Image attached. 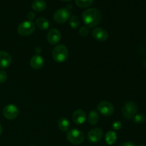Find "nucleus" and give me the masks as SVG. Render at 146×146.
Listing matches in <instances>:
<instances>
[{
    "label": "nucleus",
    "instance_id": "nucleus-1",
    "mask_svg": "<svg viewBox=\"0 0 146 146\" xmlns=\"http://www.w3.org/2000/svg\"><path fill=\"white\" fill-rule=\"evenodd\" d=\"M82 19L86 27L88 28H93L98 25L101 21V13L98 9H88L83 13Z\"/></svg>",
    "mask_w": 146,
    "mask_h": 146
},
{
    "label": "nucleus",
    "instance_id": "nucleus-2",
    "mask_svg": "<svg viewBox=\"0 0 146 146\" xmlns=\"http://www.w3.org/2000/svg\"><path fill=\"white\" fill-rule=\"evenodd\" d=\"M68 51L64 44L56 46L52 51V57L56 62L63 63L68 58Z\"/></svg>",
    "mask_w": 146,
    "mask_h": 146
},
{
    "label": "nucleus",
    "instance_id": "nucleus-3",
    "mask_svg": "<svg viewBox=\"0 0 146 146\" xmlns=\"http://www.w3.org/2000/svg\"><path fill=\"white\" fill-rule=\"evenodd\" d=\"M66 138L71 143L74 145H80L85 139L84 134L82 131L78 129H71L68 131Z\"/></svg>",
    "mask_w": 146,
    "mask_h": 146
},
{
    "label": "nucleus",
    "instance_id": "nucleus-4",
    "mask_svg": "<svg viewBox=\"0 0 146 146\" xmlns=\"http://www.w3.org/2000/svg\"><path fill=\"white\" fill-rule=\"evenodd\" d=\"M35 30V24L31 21H24L19 24L17 28L19 34L23 36L31 35Z\"/></svg>",
    "mask_w": 146,
    "mask_h": 146
},
{
    "label": "nucleus",
    "instance_id": "nucleus-5",
    "mask_svg": "<svg viewBox=\"0 0 146 146\" xmlns=\"http://www.w3.org/2000/svg\"><path fill=\"white\" fill-rule=\"evenodd\" d=\"M138 111V106L133 101H128L122 108V113L126 119H131L135 116Z\"/></svg>",
    "mask_w": 146,
    "mask_h": 146
},
{
    "label": "nucleus",
    "instance_id": "nucleus-6",
    "mask_svg": "<svg viewBox=\"0 0 146 146\" xmlns=\"http://www.w3.org/2000/svg\"><path fill=\"white\" fill-rule=\"evenodd\" d=\"M71 11L66 8L59 9L55 11L54 14V21L59 24H64L71 17Z\"/></svg>",
    "mask_w": 146,
    "mask_h": 146
},
{
    "label": "nucleus",
    "instance_id": "nucleus-7",
    "mask_svg": "<svg viewBox=\"0 0 146 146\" xmlns=\"http://www.w3.org/2000/svg\"><path fill=\"white\" fill-rule=\"evenodd\" d=\"M98 112L104 116H111L114 113V107L112 104L108 101H101L97 106Z\"/></svg>",
    "mask_w": 146,
    "mask_h": 146
},
{
    "label": "nucleus",
    "instance_id": "nucleus-8",
    "mask_svg": "<svg viewBox=\"0 0 146 146\" xmlns=\"http://www.w3.org/2000/svg\"><path fill=\"white\" fill-rule=\"evenodd\" d=\"M18 108L17 106L14 104H9V105L6 106L3 109V115L7 119L13 120L15 119L19 115Z\"/></svg>",
    "mask_w": 146,
    "mask_h": 146
},
{
    "label": "nucleus",
    "instance_id": "nucleus-9",
    "mask_svg": "<svg viewBox=\"0 0 146 146\" xmlns=\"http://www.w3.org/2000/svg\"><path fill=\"white\" fill-rule=\"evenodd\" d=\"M103 137V131L100 128H94L88 133V141L93 143L99 142Z\"/></svg>",
    "mask_w": 146,
    "mask_h": 146
},
{
    "label": "nucleus",
    "instance_id": "nucleus-10",
    "mask_svg": "<svg viewBox=\"0 0 146 146\" xmlns=\"http://www.w3.org/2000/svg\"><path fill=\"white\" fill-rule=\"evenodd\" d=\"M47 41L51 45H56L60 41L61 35L60 31L56 29H51L47 34Z\"/></svg>",
    "mask_w": 146,
    "mask_h": 146
},
{
    "label": "nucleus",
    "instance_id": "nucleus-11",
    "mask_svg": "<svg viewBox=\"0 0 146 146\" xmlns=\"http://www.w3.org/2000/svg\"><path fill=\"white\" fill-rule=\"evenodd\" d=\"M92 36L98 41H105L108 39V34L106 30L101 27H96L92 31Z\"/></svg>",
    "mask_w": 146,
    "mask_h": 146
},
{
    "label": "nucleus",
    "instance_id": "nucleus-12",
    "mask_svg": "<svg viewBox=\"0 0 146 146\" xmlns=\"http://www.w3.org/2000/svg\"><path fill=\"white\" fill-rule=\"evenodd\" d=\"M72 119L77 125H82L86 122V115L85 111L81 109L76 110L73 113Z\"/></svg>",
    "mask_w": 146,
    "mask_h": 146
},
{
    "label": "nucleus",
    "instance_id": "nucleus-13",
    "mask_svg": "<svg viewBox=\"0 0 146 146\" xmlns=\"http://www.w3.org/2000/svg\"><path fill=\"white\" fill-rule=\"evenodd\" d=\"M11 57L9 53L0 51V68L4 69L11 65Z\"/></svg>",
    "mask_w": 146,
    "mask_h": 146
},
{
    "label": "nucleus",
    "instance_id": "nucleus-14",
    "mask_svg": "<svg viewBox=\"0 0 146 146\" xmlns=\"http://www.w3.org/2000/svg\"><path fill=\"white\" fill-rule=\"evenodd\" d=\"M44 64V60L40 55H35L32 56L30 61V65L34 69L38 70L42 68Z\"/></svg>",
    "mask_w": 146,
    "mask_h": 146
},
{
    "label": "nucleus",
    "instance_id": "nucleus-15",
    "mask_svg": "<svg viewBox=\"0 0 146 146\" xmlns=\"http://www.w3.org/2000/svg\"><path fill=\"white\" fill-rule=\"evenodd\" d=\"M31 7H32L34 11L41 12V11H43L46 9V3L44 0H35V1H33Z\"/></svg>",
    "mask_w": 146,
    "mask_h": 146
},
{
    "label": "nucleus",
    "instance_id": "nucleus-16",
    "mask_svg": "<svg viewBox=\"0 0 146 146\" xmlns=\"http://www.w3.org/2000/svg\"><path fill=\"white\" fill-rule=\"evenodd\" d=\"M58 127L60 131L64 132L68 131L70 128L69 121L66 118H61L58 121Z\"/></svg>",
    "mask_w": 146,
    "mask_h": 146
},
{
    "label": "nucleus",
    "instance_id": "nucleus-17",
    "mask_svg": "<svg viewBox=\"0 0 146 146\" xmlns=\"http://www.w3.org/2000/svg\"><path fill=\"white\" fill-rule=\"evenodd\" d=\"M36 24L41 30H47L49 28L50 26L49 21L44 17H39L37 19L36 21Z\"/></svg>",
    "mask_w": 146,
    "mask_h": 146
},
{
    "label": "nucleus",
    "instance_id": "nucleus-18",
    "mask_svg": "<svg viewBox=\"0 0 146 146\" xmlns=\"http://www.w3.org/2000/svg\"><path fill=\"white\" fill-rule=\"evenodd\" d=\"M106 142L108 144V145H111L115 143L117 140V134L115 131H110L106 134L105 136Z\"/></svg>",
    "mask_w": 146,
    "mask_h": 146
},
{
    "label": "nucleus",
    "instance_id": "nucleus-19",
    "mask_svg": "<svg viewBox=\"0 0 146 146\" xmlns=\"http://www.w3.org/2000/svg\"><path fill=\"white\" fill-rule=\"evenodd\" d=\"M88 121L91 125H96L99 121V115L96 111H92L89 113L88 117Z\"/></svg>",
    "mask_w": 146,
    "mask_h": 146
},
{
    "label": "nucleus",
    "instance_id": "nucleus-20",
    "mask_svg": "<svg viewBox=\"0 0 146 146\" xmlns=\"http://www.w3.org/2000/svg\"><path fill=\"white\" fill-rule=\"evenodd\" d=\"M94 0H75L76 4L80 8H87L93 4Z\"/></svg>",
    "mask_w": 146,
    "mask_h": 146
},
{
    "label": "nucleus",
    "instance_id": "nucleus-21",
    "mask_svg": "<svg viewBox=\"0 0 146 146\" xmlns=\"http://www.w3.org/2000/svg\"><path fill=\"white\" fill-rule=\"evenodd\" d=\"M70 26L72 29H76L78 28L80 25V21H79V19L78 17H77L76 15H73L70 17Z\"/></svg>",
    "mask_w": 146,
    "mask_h": 146
},
{
    "label": "nucleus",
    "instance_id": "nucleus-22",
    "mask_svg": "<svg viewBox=\"0 0 146 146\" xmlns=\"http://www.w3.org/2000/svg\"><path fill=\"white\" fill-rule=\"evenodd\" d=\"M133 121L134 123L137 124H141L145 121V116L142 113L135 114V116L133 117Z\"/></svg>",
    "mask_w": 146,
    "mask_h": 146
},
{
    "label": "nucleus",
    "instance_id": "nucleus-23",
    "mask_svg": "<svg viewBox=\"0 0 146 146\" xmlns=\"http://www.w3.org/2000/svg\"><path fill=\"white\" fill-rule=\"evenodd\" d=\"M89 33V29L88 27H83L79 29V34L81 36H86Z\"/></svg>",
    "mask_w": 146,
    "mask_h": 146
},
{
    "label": "nucleus",
    "instance_id": "nucleus-24",
    "mask_svg": "<svg viewBox=\"0 0 146 146\" xmlns=\"http://www.w3.org/2000/svg\"><path fill=\"white\" fill-rule=\"evenodd\" d=\"M7 74L5 71H0V84H3L7 81Z\"/></svg>",
    "mask_w": 146,
    "mask_h": 146
},
{
    "label": "nucleus",
    "instance_id": "nucleus-25",
    "mask_svg": "<svg viewBox=\"0 0 146 146\" xmlns=\"http://www.w3.org/2000/svg\"><path fill=\"white\" fill-rule=\"evenodd\" d=\"M112 127L115 131H118L122 128V123L121 121H115L112 124Z\"/></svg>",
    "mask_w": 146,
    "mask_h": 146
},
{
    "label": "nucleus",
    "instance_id": "nucleus-26",
    "mask_svg": "<svg viewBox=\"0 0 146 146\" xmlns=\"http://www.w3.org/2000/svg\"><path fill=\"white\" fill-rule=\"evenodd\" d=\"M27 18H28L29 21H31L35 18V14L33 11H29V12L27 14Z\"/></svg>",
    "mask_w": 146,
    "mask_h": 146
},
{
    "label": "nucleus",
    "instance_id": "nucleus-27",
    "mask_svg": "<svg viewBox=\"0 0 146 146\" xmlns=\"http://www.w3.org/2000/svg\"><path fill=\"white\" fill-rule=\"evenodd\" d=\"M119 146H135V145L132 142H125L121 144Z\"/></svg>",
    "mask_w": 146,
    "mask_h": 146
},
{
    "label": "nucleus",
    "instance_id": "nucleus-28",
    "mask_svg": "<svg viewBox=\"0 0 146 146\" xmlns=\"http://www.w3.org/2000/svg\"><path fill=\"white\" fill-rule=\"evenodd\" d=\"M35 52L36 53L37 55H38V54H40L41 52V49L40 48H36L35 49Z\"/></svg>",
    "mask_w": 146,
    "mask_h": 146
},
{
    "label": "nucleus",
    "instance_id": "nucleus-29",
    "mask_svg": "<svg viewBox=\"0 0 146 146\" xmlns=\"http://www.w3.org/2000/svg\"><path fill=\"white\" fill-rule=\"evenodd\" d=\"M2 127H1V124H0V135H1V133H2Z\"/></svg>",
    "mask_w": 146,
    "mask_h": 146
},
{
    "label": "nucleus",
    "instance_id": "nucleus-30",
    "mask_svg": "<svg viewBox=\"0 0 146 146\" xmlns=\"http://www.w3.org/2000/svg\"><path fill=\"white\" fill-rule=\"evenodd\" d=\"M63 1H71V0H61Z\"/></svg>",
    "mask_w": 146,
    "mask_h": 146
},
{
    "label": "nucleus",
    "instance_id": "nucleus-31",
    "mask_svg": "<svg viewBox=\"0 0 146 146\" xmlns=\"http://www.w3.org/2000/svg\"><path fill=\"white\" fill-rule=\"evenodd\" d=\"M139 146H145V145H139Z\"/></svg>",
    "mask_w": 146,
    "mask_h": 146
},
{
    "label": "nucleus",
    "instance_id": "nucleus-32",
    "mask_svg": "<svg viewBox=\"0 0 146 146\" xmlns=\"http://www.w3.org/2000/svg\"><path fill=\"white\" fill-rule=\"evenodd\" d=\"M30 146H35V145H30Z\"/></svg>",
    "mask_w": 146,
    "mask_h": 146
}]
</instances>
